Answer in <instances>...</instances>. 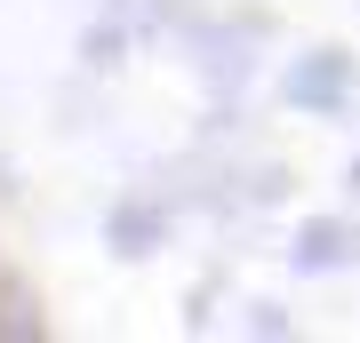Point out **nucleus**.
Listing matches in <instances>:
<instances>
[]
</instances>
